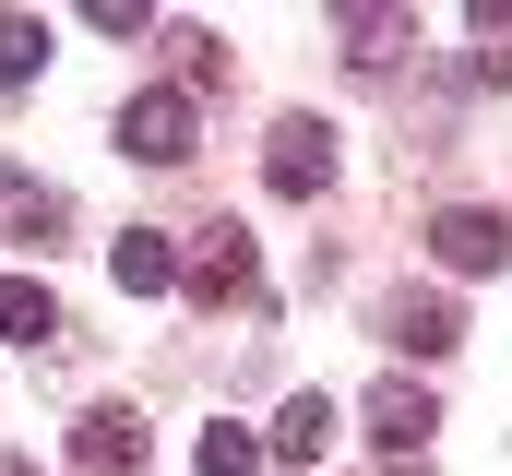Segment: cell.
<instances>
[{
  "label": "cell",
  "instance_id": "8fae6325",
  "mask_svg": "<svg viewBox=\"0 0 512 476\" xmlns=\"http://www.w3.org/2000/svg\"><path fill=\"white\" fill-rule=\"evenodd\" d=\"M334 429H346V405H334V393H286V417H274V465H322V453H334Z\"/></svg>",
  "mask_w": 512,
  "mask_h": 476
},
{
  "label": "cell",
  "instance_id": "52a82bcc",
  "mask_svg": "<svg viewBox=\"0 0 512 476\" xmlns=\"http://www.w3.org/2000/svg\"><path fill=\"white\" fill-rule=\"evenodd\" d=\"M382 346L453 357V346H465V310H453V298H382Z\"/></svg>",
  "mask_w": 512,
  "mask_h": 476
},
{
  "label": "cell",
  "instance_id": "9c48e42d",
  "mask_svg": "<svg viewBox=\"0 0 512 476\" xmlns=\"http://www.w3.org/2000/svg\"><path fill=\"white\" fill-rule=\"evenodd\" d=\"M60 227H72V215H60V191H48L36 167H0V238H24V250H48Z\"/></svg>",
  "mask_w": 512,
  "mask_h": 476
},
{
  "label": "cell",
  "instance_id": "e0dca14e",
  "mask_svg": "<svg viewBox=\"0 0 512 476\" xmlns=\"http://www.w3.org/2000/svg\"><path fill=\"white\" fill-rule=\"evenodd\" d=\"M0 476H36V465H24V453H0Z\"/></svg>",
  "mask_w": 512,
  "mask_h": 476
},
{
  "label": "cell",
  "instance_id": "2e32d148",
  "mask_svg": "<svg viewBox=\"0 0 512 476\" xmlns=\"http://www.w3.org/2000/svg\"><path fill=\"white\" fill-rule=\"evenodd\" d=\"M84 24H96V36H143L155 12H143V0H84Z\"/></svg>",
  "mask_w": 512,
  "mask_h": 476
},
{
  "label": "cell",
  "instance_id": "30bf717a",
  "mask_svg": "<svg viewBox=\"0 0 512 476\" xmlns=\"http://www.w3.org/2000/svg\"><path fill=\"white\" fill-rule=\"evenodd\" d=\"M108 274H120V298H167V286H191V262H179V250H167L155 227L108 238Z\"/></svg>",
  "mask_w": 512,
  "mask_h": 476
},
{
  "label": "cell",
  "instance_id": "ac0fdd59",
  "mask_svg": "<svg viewBox=\"0 0 512 476\" xmlns=\"http://www.w3.org/2000/svg\"><path fill=\"white\" fill-rule=\"evenodd\" d=\"M393 476H429V465H393Z\"/></svg>",
  "mask_w": 512,
  "mask_h": 476
},
{
  "label": "cell",
  "instance_id": "7c38bea8",
  "mask_svg": "<svg viewBox=\"0 0 512 476\" xmlns=\"http://www.w3.org/2000/svg\"><path fill=\"white\" fill-rule=\"evenodd\" d=\"M0 334H12L24 357H36V346H60V298H48L36 274H12V286H0Z\"/></svg>",
  "mask_w": 512,
  "mask_h": 476
},
{
  "label": "cell",
  "instance_id": "5bb4252c",
  "mask_svg": "<svg viewBox=\"0 0 512 476\" xmlns=\"http://www.w3.org/2000/svg\"><path fill=\"white\" fill-rule=\"evenodd\" d=\"M262 453L274 441H251V429H203V476H262Z\"/></svg>",
  "mask_w": 512,
  "mask_h": 476
},
{
  "label": "cell",
  "instance_id": "4fadbf2b",
  "mask_svg": "<svg viewBox=\"0 0 512 476\" xmlns=\"http://www.w3.org/2000/svg\"><path fill=\"white\" fill-rule=\"evenodd\" d=\"M36 60H48V24L36 12H0V84H24Z\"/></svg>",
  "mask_w": 512,
  "mask_h": 476
},
{
  "label": "cell",
  "instance_id": "6da1fadb",
  "mask_svg": "<svg viewBox=\"0 0 512 476\" xmlns=\"http://www.w3.org/2000/svg\"><path fill=\"white\" fill-rule=\"evenodd\" d=\"M120 155H143V167H191V96H179V84L131 96V108H120Z\"/></svg>",
  "mask_w": 512,
  "mask_h": 476
},
{
  "label": "cell",
  "instance_id": "8992f818",
  "mask_svg": "<svg viewBox=\"0 0 512 476\" xmlns=\"http://www.w3.org/2000/svg\"><path fill=\"white\" fill-rule=\"evenodd\" d=\"M358 417H370V441H382L393 465H417V441L441 429V405H429L417 381H370V405H358Z\"/></svg>",
  "mask_w": 512,
  "mask_h": 476
},
{
  "label": "cell",
  "instance_id": "9a60e30c",
  "mask_svg": "<svg viewBox=\"0 0 512 476\" xmlns=\"http://www.w3.org/2000/svg\"><path fill=\"white\" fill-rule=\"evenodd\" d=\"M227 84V48L215 36H179V96H215Z\"/></svg>",
  "mask_w": 512,
  "mask_h": 476
},
{
  "label": "cell",
  "instance_id": "5b68a950",
  "mask_svg": "<svg viewBox=\"0 0 512 476\" xmlns=\"http://www.w3.org/2000/svg\"><path fill=\"white\" fill-rule=\"evenodd\" d=\"M251 286H262L251 227H203V250H191V298H203V310H227V298H251Z\"/></svg>",
  "mask_w": 512,
  "mask_h": 476
},
{
  "label": "cell",
  "instance_id": "7a4b0ae2",
  "mask_svg": "<svg viewBox=\"0 0 512 476\" xmlns=\"http://www.w3.org/2000/svg\"><path fill=\"white\" fill-rule=\"evenodd\" d=\"M429 250H441V274H501V262H512V215L453 203V215H429Z\"/></svg>",
  "mask_w": 512,
  "mask_h": 476
},
{
  "label": "cell",
  "instance_id": "ba28073f",
  "mask_svg": "<svg viewBox=\"0 0 512 476\" xmlns=\"http://www.w3.org/2000/svg\"><path fill=\"white\" fill-rule=\"evenodd\" d=\"M334 36H346V60H358V72H393V60L417 48V12H370V0H346V12H334Z\"/></svg>",
  "mask_w": 512,
  "mask_h": 476
},
{
  "label": "cell",
  "instance_id": "3957f363",
  "mask_svg": "<svg viewBox=\"0 0 512 476\" xmlns=\"http://www.w3.org/2000/svg\"><path fill=\"white\" fill-rule=\"evenodd\" d=\"M143 453H155V441H143L131 405H84V417H72V476H143Z\"/></svg>",
  "mask_w": 512,
  "mask_h": 476
},
{
  "label": "cell",
  "instance_id": "277c9868",
  "mask_svg": "<svg viewBox=\"0 0 512 476\" xmlns=\"http://www.w3.org/2000/svg\"><path fill=\"white\" fill-rule=\"evenodd\" d=\"M262 179H274L286 203H310V191L334 179V119H274V143H262Z\"/></svg>",
  "mask_w": 512,
  "mask_h": 476
}]
</instances>
